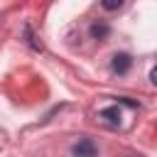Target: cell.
Wrapping results in <instances>:
<instances>
[{
  "mask_svg": "<svg viewBox=\"0 0 157 157\" xmlns=\"http://www.w3.org/2000/svg\"><path fill=\"white\" fill-rule=\"evenodd\" d=\"M71 152H74V157H96V145L83 137V140H78V142L71 147Z\"/></svg>",
  "mask_w": 157,
  "mask_h": 157,
  "instance_id": "2",
  "label": "cell"
},
{
  "mask_svg": "<svg viewBox=\"0 0 157 157\" xmlns=\"http://www.w3.org/2000/svg\"><path fill=\"white\" fill-rule=\"evenodd\" d=\"M150 81H152V83H155V86H157V66H155V69H152V71H150Z\"/></svg>",
  "mask_w": 157,
  "mask_h": 157,
  "instance_id": "6",
  "label": "cell"
},
{
  "mask_svg": "<svg viewBox=\"0 0 157 157\" xmlns=\"http://www.w3.org/2000/svg\"><path fill=\"white\" fill-rule=\"evenodd\" d=\"M123 2H125V0H101V5H103L105 10H118V7H123Z\"/></svg>",
  "mask_w": 157,
  "mask_h": 157,
  "instance_id": "5",
  "label": "cell"
},
{
  "mask_svg": "<svg viewBox=\"0 0 157 157\" xmlns=\"http://www.w3.org/2000/svg\"><path fill=\"white\" fill-rule=\"evenodd\" d=\"M103 120H108V123H113V125H118L120 123V110H118V105H110V108H103L101 113H98Z\"/></svg>",
  "mask_w": 157,
  "mask_h": 157,
  "instance_id": "3",
  "label": "cell"
},
{
  "mask_svg": "<svg viewBox=\"0 0 157 157\" xmlns=\"http://www.w3.org/2000/svg\"><path fill=\"white\" fill-rule=\"evenodd\" d=\"M110 34V27L105 25V22H96V25H91V37L93 39H105Z\"/></svg>",
  "mask_w": 157,
  "mask_h": 157,
  "instance_id": "4",
  "label": "cell"
},
{
  "mask_svg": "<svg viewBox=\"0 0 157 157\" xmlns=\"http://www.w3.org/2000/svg\"><path fill=\"white\" fill-rule=\"evenodd\" d=\"M130 66H132V59H130V54H123V52L115 54L113 61H110V69H113L115 74H128Z\"/></svg>",
  "mask_w": 157,
  "mask_h": 157,
  "instance_id": "1",
  "label": "cell"
}]
</instances>
